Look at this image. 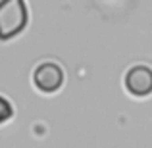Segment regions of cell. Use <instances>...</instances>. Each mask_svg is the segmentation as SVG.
Masks as SVG:
<instances>
[{"mask_svg": "<svg viewBox=\"0 0 152 148\" xmlns=\"http://www.w3.org/2000/svg\"><path fill=\"white\" fill-rule=\"evenodd\" d=\"M29 21L25 0H0V41L18 37Z\"/></svg>", "mask_w": 152, "mask_h": 148, "instance_id": "cell-1", "label": "cell"}, {"mask_svg": "<svg viewBox=\"0 0 152 148\" xmlns=\"http://www.w3.org/2000/svg\"><path fill=\"white\" fill-rule=\"evenodd\" d=\"M33 81L41 93H56L64 83V71L58 63L54 62H45L35 69Z\"/></svg>", "mask_w": 152, "mask_h": 148, "instance_id": "cell-2", "label": "cell"}, {"mask_svg": "<svg viewBox=\"0 0 152 148\" xmlns=\"http://www.w3.org/2000/svg\"><path fill=\"white\" fill-rule=\"evenodd\" d=\"M125 89L133 96H148L152 93V69L146 66H135L125 75Z\"/></svg>", "mask_w": 152, "mask_h": 148, "instance_id": "cell-3", "label": "cell"}, {"mask_svg": "<svg viewBox=\"0 0 152 148\" xmlns=\"http://www.w3.org/2000/svg\"><path fill=\"white\" fill-rule=\"evenodd\" d=\"M14 115V108L4 96H0V123H6Z\"/></svg>", "mask_w": 152, "mask_h": 148, "instance_id": "cell-4", "label": "cell"}]
</instances>
